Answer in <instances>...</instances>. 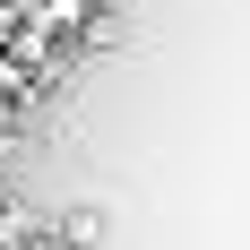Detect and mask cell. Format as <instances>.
I'll list each match as a JSON object with an SVG mask.
<instances>
[{"label":"cell","instance_id":"obj_1","mask_svg":"<svg viewBox=\"0 0 250 250\" xmlns=\"http://www.w3.org/2000/svg\"><path fill=\"white\" fill-rule=\"evenodd\" d=\"M26 95H35V78L18 69V52H0V121H9V112H18Z\"/></svg>","mask_w":250,"mask_h":250},{"label":"cell","instance_id":"obj_3","mask_svg":"<svg viewBox=\"0 0 250 250\" xmlns=\"http://www.w3.org/2000/svg\"><path fill=\"white\" fill-rule=\"evenodd\" d=\"M18 250H69L61 233H18Z\"/></svg>","mask_w":250,"mask_h":250},{"label":"cell","instance_id":"obj_2","mask_svg":"<svg viewBox=\"0 0 250 250\" xmlns=\"http://www.w3.org/2000/svg\"><path fill=\"white\" fill-rule=\"evenodd\" d=\"M52 233H61V242H69V250H86V242H95V233H104V216H95V207H78V216H61V225H52Z\"/></svg>","mask_w":250,"mask_h":250}]
</instances>
